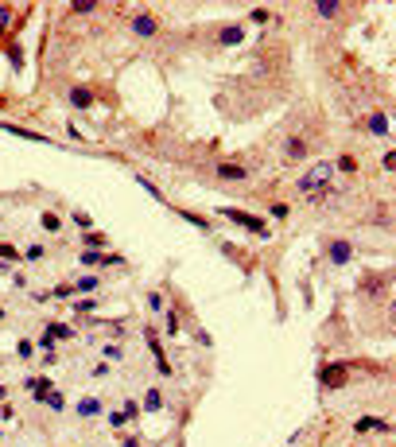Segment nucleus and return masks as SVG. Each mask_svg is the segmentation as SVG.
I'll list each match as a JSON object with an SVG mask.
<instances>
[{"mask_svg":"<svg viewBox=\"0 0 396 447\" xmlns=\"http://www.w3.org/2000/svg\"><path fill=\"white\" fill-rule=\"evenodd\" d=\"M323 385L326 389H342L346 385V366H326L323 370Z\"/></svg>","mask_w":396,"mask_h":447,"instance_id":"20e7f679","label":"nucleus"},{"mask_svg":"<svg viewBox=\"0 0 396 447\" xmlns=\"http://www.w3.org/2000/svg\"><path fill=\"white\" fill-rule=\"evenodd\" d=\"M8 24H12V8H8V4H0V31L8 28Z\"/></svg>","mask_w":396,"mask_h":447,"instance_id":"aec40b11","label":"nucleus"},{"mask_svg":"<svg viewBox=\"0 0 396 447\" xmlns=\"http://www.w3.org/2000/svg\"><path fill=\"white\" fill-rule=\"evenodd\" d=\"M326 179H334V164H315L311 171H303L299 175V191H323L326 187Z\"/></svg>","mask_w":396,"mask_h":447,"instance_id":"f257e3e1","label":"nucleus"},{"mask_svg":"<svg viewBox=\"0 0 396 447\" xmlns=\"http://www.w3.org/2000/svg\"><path fill=\"white\" fill-rule=\"evenodd\" d=\"M74 222L82 226V230H89V226H93V222H89V214H86V210H78V214H74Z\"/></svg>","mask_w":396,"mask_h":447,"instance_id":"393cba45","label":"nucleus"},{"mask_svg":"<svg viewBox=\"0 0 396 447\" xmlns=\"http://www.w3.org/2000/svg\"><path fill=\"white\" fill-rule=\"evenodd\" d=\"M136 183H140V187H144V191L152 194V198H163V194H160V187H156V183H148V175H136Z\"/></svg>","mask_w":396,"mask_h":447,"instance_id":"f3484780","label":"nucleus"},{"mask_svg":"<svg viewBox=\"0 0 396 447\" xmlns=\"http://www.w3.org/2000/svg\"><path fill=\"white\" fill-rule=\"evenodd\" d=\"M245 175H249V167H241V164H218V179L233 183V179H245Z\"/></svg>","mask_w":396,"mask_h":447,"instance_id":"423d86ee","label":"nucleus"},{"mask_svg":"<svg viewBox=\"0 0 396 447\" xmlns=\"http://www.w3.org/2000/svg\"><path fill=\"white\" fill-rule=\"evenodd\" d=\"M82 265H105L101 253H82Z\"/></svg>","mask_w":396,"mask_h":447,"instance_id":"5701e85b","label":"nucleus"},{"mask_svg":"<svg viewBox=\"0 0 396 447\" xmlns=\"http://www.w3.org/2000/svg\"><path fill=\"white\" fill-rule=\"evenodd\" d=\"M97 412H101V404L93 401V397H89V401H82V404H78V416H97Z\"/></svg>","mask_w":396,"mask_h":447,"instance_id":"9b49d317","label":"nucleus"},{"mask_svg":"<svg viewBox=\"0 0 396 447\" xmlns=\"http://www.w3.org/2000/svg\"><path fill=\"white\" fill-rule=\"evenodd\" d=\"M365 428H377V432H388V424H384V420H373V416L357 420V432H365Z\"/></svg>","mask_w":396,"mask_h":447,"instance_id":"f8f14e48","label":"nucleus"},{"mask_svg":"<svg viewBox=\"0 0 396 447\" xmlns=\"http://www.w3.org/2000/svg\"><path fill=\"white\" fill-rule=\"evenodd\" d=\"M167 334H179V315L175 311L167 315Z\"/></svg>","mask_w":396,"mask_h":447,"instance_id":"cd10ccee","label":"nucleus"},{"mask_svg":"<svg viewBox=\"0 0 396 447\" xmlns=\"http://www.w3.org/2000/svg\"><path fill=\"white\" fill-rule=\"evenodd\" d=\"M74 12H93V8H97V0H78V4H70Z\"/></svg>","mask_w":396,"mask_h":447,"instance_id":"6ab92c4d","label":"nucleus"},{"mask_svg":"<svg viewBox=\"0 0 396 447\" xmlns=\"http://www.w3.org/2000/svg\"><path fill=\"white\" fill-rule=\"evenodd\" d=\"M39 222H43V230H47V234H55V230H62V218H59V214H43Z\"/></svg>","mask_w":396,"mask_h":447,"instance_id":"ddd939ff","label":"nucleus"},{"mask_svg":"<svg viewBox=\"0 0 396 447\" xmlns=\"http://www.w3.org/2000/svg\"><path fill=\"white\" fill-rule=\"evenodd\" d=\"M132 28H136V35H156V20L152 16H136Z\"/></svg>","mask_w":396,"mask_h":447,"instance_id":"6e6552de","label":"nucleus"},{"mask_svg":"<svg viewBox=\"0 0 396 447\" xmlns=\"http://www.w3.org/2000/svg\"><path fill=\"white\" fill-rule=\"evenodd\" d=\"M97 288V276H82V280L74 284V292H93Z\"/></svg>","mask_w":396,"mask_h":447,"instance_id":"dca6fc26","label":"nucleus"},{"mask_svg":"<svg viewBox=\"0 0 396 447\" xmlns=\"http://www.w3.org/2000/svg\"><path fill=\"white\" fill-rule=\"evenodd\" d=\"M39 401H43V404H51V408H55V412H59V408H62V397H59V393H43V397H39Z\"/></svg>","mask_w":396,"mask_h":447,"instance_id":"a211bd4d","label":"nucleus"},{"mask_svg":"<svg viewBox=\"0 0 396 447\" xmlns=\"http://www.w3.org/2000/svg\"><path fill=\"white\" fill-rule=\"evenodd\" d=\"M70 105H74V109H86V105H93V93L82 89V86H74L70 89Z\"/></svg>","mask_w":396,"mask_h":447,"instance_id":"0eeeda50","label":"nucleus"},{"mask_svg":"<svg viewBox=\"0 0 396 447\" xmlns=\"http://www.w3.org/2000/svg\"><path fill=\"white\" fill-rule=\"evenodd\" d=\"M86 245H93V249H97V245H105V238H101V234H93V230H89V234H86Z\"/></svg>","mask_w":396,"mask_h":447,"instance_id":"c85d7f7f","label":"nucleus"},{"mask_svg":"<svg viewBox=\"0 0 396 447\" xmlns=\"http://www.w3.org/2000/svg\"><path fill=\"white\" fill-rule=\"evenodd\" d=\"M338 8H342V4H330V0H323V4H315V12L323 16V20H330V16H334Z\"/></svg>","mask_w":396,"mask_h":447,"instance_id":"2eb2a0df","label":"nucleus"},{"mask_svg":"<svg viewBox=\"0 0 396 447\" xmlns=\"http://www.w3.org/2000/svg\"><path fill=\"white\" fill-rule=\"evenodd\" d=\"M225 218H233L237 226H245V230H252V234H260V238H268V226H264V218H256V214H245V210H233V206H225Z\"/></svg>","mask_w":396,"mask_h":447,"instance_id":"f03ea898","label":"nucleus"},{"mask_svg":"<svg viewBox=\"0 0 396 447\" xmlns=\"http://www.w3.org/2000/svg\"><path fill=\"white\" fill-rule=\"evenodd\" d=\"M0 257H8V261H24V257H20V253H16V249H12V245H0Z\"/></svg>","mask_w":396,"mask_h":447,"instance_id":"bb28decb","label":"nucleus"},{"mask_svg":"<svg viewBox=\"0 0 396 447\" xmlns=\"http://www.w3.org/2000/svg\"><path fill=\"white\" fill-rule=\"evenodd\" d=\"M350 257H353V245H350V241H330V261H334V265H346Z\"/></svg>","mask_w":396,"mask_h":447,"instance_id":"39448f33","label":"nucleus"},{"mask_svg":"<svg viewBox=\"0 0 396 447\" xmlns=\"http://www.w3.org/2000/svg\"><path fill=\"white\" fill-rule=\"evenodd\" d=\"M74 311H78V315H86V311H93V299H78V303H74Z\"/></svg>","mask_w":396,"mask_h":447,"instance_id":"b1692460","label":"nucleus"},{"mask_svg":"<svg viewBox=\"0 0 396 447\" xmlns=\"http://www.w3.org/2000/svg\"><path fill=\"white\" fill-rule=\"evenodd\" d=\"M144 408H152V412L160 408V393H156V389H152V393H148V397H144Z\"/></svg>","mask_w":396,"mask_h":447,"instance_id":"412c9836","label":"nucleus"},{"mask_svg":"<svg viewBox=\"0 0 396 447\" xmlns=\"http://www.w3.org/2000/svg\"><path fill=\"white\" fill-rule=\"evenodd\" d=\"M105 362H120V346H105Z\"/></svg>","mask_w":396,"mask_h":447,"instance_id":"a878e982","label":"nucleus"},{"mask_svg":"<svg viewBox=\"0 0 396 447\" xmlns=\"http://www.w3.org/2000/svg\"><path fill=\"white\" fill-rule=\"evenodd\" d=\"M369 133L373 136H388V121H384L381 113H373V117H369Z\"/></svg>","mask_w":396,"mask_h":447,"instance_id":"9d476101","label":"nucleus"},{"mask_svg":"<svg viewBox=\"0 0 396 447\" xmlns=\"http://www.w3.org/2000/svg\"><path fill=\"white\" fill-rule=\"evenodd\" d=\"M218 43H221V47H237V43H245V28H241V24H229V28H221V31H218Z\"/></svg>","mask_w":396,"mask_h":447,"instance_id":"7ed1b4c3","label":"nucleus"},{"mask_svg":"<svg viewBox=\"0 0 396 447\" xmlns=\"http://www.w3.org/2000/svg\"><path fill=\"white\" fill-rule=\"evenodd\" d=\"M334 171H346V175H353V171H357V164H353V156H338Z\"/></svg>","mask_w":396,"mask_h":447,"instance_id":"4468645a","label":"nucleus"},{"mask_svg":"<svg viewBox=\"0 0 396 447\" xmlns=\"http://www.w3.org/2000/svg\"><path fill=\"white\" fill-rule=\"evenodd\" d=\"M31 350H35V346H31L28 339H20V346H16V354H20V358H31Z\"/></svg>","mask_w":396,"mask_h":447,"instance_id":"4be33fe9","label":"nucleus"},{"mask_svg":"<svg viewBox=\"0 0 396 447\" xmlns=\"http://www.w3.org/2000/svg\"><path fill=\"white\" fill-rule=\"evenodd\" d=\"M288 156H292V160H303V156H307V140H299V136H292V140H288Z\"/></svg>","mask_w":396,"mask_h":447,"instance_id":"1a4fd4ad","label":"nucleus"},{"mask_svg":"<svg viewBox=\"0 0 396 447\" xmlns=\"http://www.w3.org/2000/svg\"><path fill=\"white\" fill-rule=\"evenodd\" d=\"M136 447H140V443H136Z\"/></svg>","mask_w":396,"mask_h":447,"instance_id":"7c9ffc66","label":"nucleus"},{"mask_svg":"<svg viewBox=\"0 0 396 447\" xmlns=\"http://www.w3.org/2000/svg\"><path fill=\"white\" fill-rule=\"evenodd\" d=\"M136 412H140V404H136V401H128V404H124V420H132Z\"/></svg>","mask_w":396,"mask_h":447,"instance_id":"c756f323","label":"nucleus"}]
</instances>
